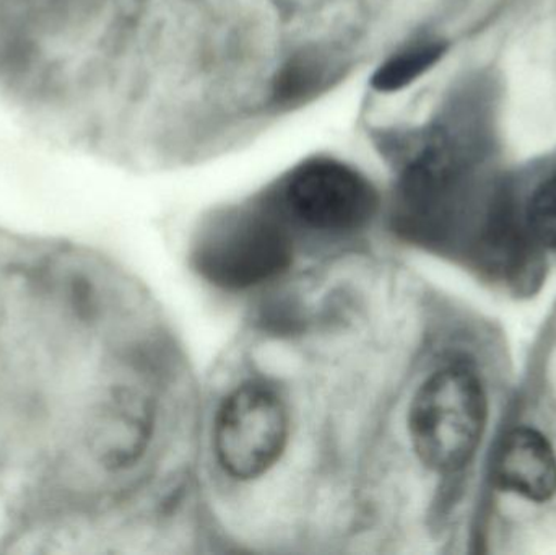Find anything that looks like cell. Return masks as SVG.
Wrapping results in <instances>:
<instances>
[{"instance_id":"obj_1","label":"cell","mask_w":556,"mask_h":555,"mask_svg":"<svg viewBox=\"0 0 556 555\" xmlns=\"http://www.w3.org/2000/svg\"><path fill=\"white\" fill-rule=\"evenodd\" d=\"M489 417L479 375L467 365H446L415 393L408 433L420 462L431 471L454 472L476 453Z\"/></svg>"},{"instance_id":"obj_2","label":"cell","mask_w":556,"mask_h":555,"mask_svg":"<svg viewBox=\"0 0 556 555\" xmlns=\"http://www.w3.org/2000/svg\"><path fill=\"white\" fill-rule=\"evenodd\" d=\"M270 201L288 222L330 235L366 227L379 209L372 182L349 163L330 156L294 166L278 182Z\"/></svg>"},{"instance_id":"obj_3","label":"cell","mask_w":556,"mask_h":555,"mask_svg":"<svg viewBox=\"0 0 556 555\" xmlns=\"http://www.w3.org/2000/svg\"><path fill=\"white\" fill-rule=\"evenodd\" d=\"M290 437V416L274 388L248 381L231 391L217 413L214 452L237 481H254L280 462Z\"/></svg>"},{"instance_id":"obj_4","label":"cell","mask_w":556,"mask_h":555,"mask_svg":"<svg viewBox=\"0 0 556 555\" xmlns=\"http://www.w3.org/2000/svg\"><path fill=\"white\" fill-rule=\"evenodd\" d=\"M287 218L270 199L220 218L199 248L202 270L222 286L261 282L290 261Z\"/></svg>"},{"instance_id":"obj_5","label":"cell","mask_w":556,"mask_h":555,"mask_svg":"<svg viewBox=\"0 0 556 555\" xmlns=\"http://www.w3.org/2000/svg\"><path fill=\"white\" fill-rule=\"evenodd\" d=\"M495 481L528 501H551L556 494V455L547 437L531 427L511 430L496 455Z\"/></svg>"},{"instance_id":"obj_6","label":"cell","mask_w":556,"mask_h":555,"mask_svg":"<svg viewBox=\"0 0 556 555\" xmlns=\"http://www.w3.org/2000/svg\"><path fill=\"white\" fill-rule=\"evenodd\" d=\"M149 437L150 417L147 407L134 394H116L94 422L91 449L108 468H127L146 450Z\"/></svg>"},{"instance_id":"obj_7","label":"cell","mask_w":556,"mask_h":555,"mask_svg":"<svg viewBox=\"0 0 556 555\" xmlns=\"http://www.w3.org/2000/svg\"><path fill=\"white\" fill-rule=\"evenodd\" d=\"M339 65L320 49L294 52L278 68L273 80V103L280 110L306 104L339 77Z\"/></svg>"},{"instance_id":"obj_8","label":"cell","mask_w":556,"mask_h":555,"mask_svg":"<svg viewBox=\"0 0 556 555\" xmlns=\"http://www.w3.org/2000/svg\"><path fill=\"white\" fill-rule=\"evenodd\" d=\"M450 51V42L438 36H421L389 55L372 74L371 85L381 93L404 90L430 72Z\"/></svg>"},{"instance_id":"obj_9","label":"cell","mask_w":556,"mask_h":555,"mask_svg":"<svg viewBox=\"0 0 556 555\" xmlns=\"http://www.w3.org/2000/svg\"><path fill=\"white\" fill-rule=\"evenodd\" d=\"M522 224L538 247L556 250V175L544 179L529 195Z\"/></svg>"}]
</instances>
